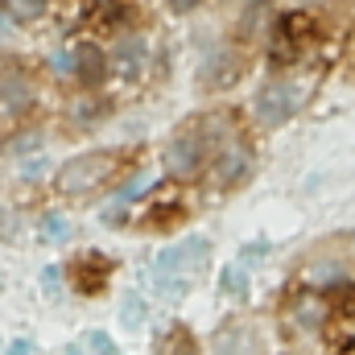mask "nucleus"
<instances>
[{"mask_svg": "<svg viewBox=\"0 0 355 355\" xmlns=\"http://www.w3.org/2000/svg\"><path fill=\"white\" fill-rule=\"evenodd\" d=\"M215 355H252V335H248L244 327L223 331V335L215 339Z\"/></svg>", "mask_w": 355, "mask_h": 355, "instance_id": "nucleus-13", "label": "nucleus"}, {"mask_svg": "<svg viewBox=\"0 0 355 355\" xmlns=\"http://www.w3.org/2000/svg\"><path fill=\"white\" fill-rule=\"evenodd\" d=\"M87 347H91V352H99V355H116V343H112L103 331H91V335H87Z\"/></svg>", "mask_w": 355, "mask_h": 355, "instance_id": "nucleus-18", "label": "nucleus"}, {"mask_svg": "<svg viewBox=\"0 0 355 355\" xmlns=\"http://www.w3.org/2000/svg\"><path fill=\"white\" fill-rule=\"evenodd\" d=\"M211 120H190V124H182L174 132V141H170V149H166V166H170V174L178 178H194L198 174V166L207 162V153H211Z\"/></svg>", "mask_w": 355, "mask_h": 355, "instance_id": "nucleus-4", "label": "nucleus"}, {"mask_svg": "<svg viewBox=\"0 0 355 355\" xmlns=\"http://www.w3.org/2000/svg\"><path fill=\"white\" fill-rule=\"evenodd\" d=\"M0 8H4V0H0Z\"/></svg>", "mask_w": 355, "mask_h": 355, "instance_id": "nucleus-24", "label": "nucleus"}, {"mask_svg": "<svg viewBox=\"0 0 355 355\" xmlns=\"http://www.w3.org/2000/svg\"><path fill=\"white\" fill-rule=\"evenodd\" d=\"M42 285L54 293V289H58V268H46V272H42Z\"/></svg>", "mask_w": 355, "mask_h": 355, "instance_id": "nucleus-21", "label": "nucleus"}, {"mask_svg": "<svg viewBox=\"0 0 355 355\" xmlns=\"http://www.w3.org/2000/svg\"><path fill=\"white\" fill-rule=\"evenodd\" d=\"M124 162H128L124 149H91V153L71 157V162L58 170L54 186H58V194H91V190L107 186L112 178L120 174Z\"/></svg>", "mask_w": 355, "mask_h": 355, "instance_id": "nucleus-2", "label": "nucleus"}, {"mask_svg": "<svg viewBox=\"0 0 355 355\" xmlns=\"http://www.w3.org/2000/svg\"><path fill=\"white\" fill-rule=\"evenodd\" d=\"M120 322H124L128 331H137V327L145 322V302H141L137 293H128V297H124V306H120Z\"/></svg>", "mask_w": 355, "mask_h": 355, "instance_id": "nucleus-15", "label": "nucleus"}, {"mask_svg": "<svg viewBox=\"0 0 355 355\" xmlns=\"http://www.w3.org/2000/svg\"><path fill=\"white\" fill-rule=\"evenodd\" d=\"M310 33H314V21H310V12H281L277 21H272V29H268V42H265V58L272 71H281V67H293L297 58H302V46L310 42Z\"/></svg>", "mask_w": 355, "mask_h": 355, "instance_id": "nucleus-3", "label": "nucleus"}, {"mask_svg": "<svg viewBox=\"0 0 355 355\" xmlns=\"http://www.w3.org/2000/svg\"><path fill=\"white\" fill-rule=\"evenodd\" d=\"M297 103H302V91L293 87V83H285V79H272V83H265V87L257 91L252 112H257L261 128H281L297 112Z\"/></svg>", "mask_w": 355, "mask_h": 355, "instance_id": "nucleus-5", "label": "nucleus"}, {"mask_svg": "<svg viewBox=\"0 0 355 355\" xmlns=\"http://www.w3.org/2000/svg\"><path fill=\"white\" fill-rule=\"evenodd\" d=\"M42 236H46L50 244H62V240L71 236V223H67L62 215H46V219H42Z\"/></svg>", "mask_w": 355, "mask_h": 355, "instance_id": "nucleus-16", "label": "nucleus"}, {"mask_svg": "<svg viewBox=\"0 0 355 355\" xmlns=\"http://www.w3.org/2000/svg\"><path fill=\"white\" fill-rule=\"evenodd\" d=\"M170 8H174L178 17H186V12H194V8H198V0H170Z\"/></svg>", "mask_w": 355, "mask_h": 355, "instance_id": "nucleus-20", "label": "nucleus"}, {"mask_svg": "<svg viewBox=\"0 0 355 355\" xmlns=\"http://www.w3.org/2000/svg\"><path fill=\"white\" fill-rule=\"evenodd\" d=\"M103 281H107V261H103V257H83V261H75V289H79V293L103 289Z\"/></svg>", "mask_w": 355, "mask_h": 355, "instance_id": "nucleus-11", "label": "nucleus"}, {"mask_svg": "<svg viewBox=\"0 0 355 355\" xmlns=\"http://www.w3.org/2000/svg\"><path fill=\"white\" fill-rule=\"evenodd\" d=\"M207 261H211V244L202 236L182 240V244H170V248L157 252V261L149 268V281H153V289L166 302H182L190 293V285L198 281V272H202Z\"/></svg>", "mask_w": 355, "mask_h": 355, "instance_id": "nucleus-1", "label": "nucleus"}, {"mask_svg": "<svg viewBox=\"0 0 355 355\" xmlns=\"http://www.w3.org/2000/svg\"><path fill=\"white\" fill-rule=\"evenodd\" d=\"M8 355H33V347H29V343H25V339H17V343H12V347H8Z\"/></svg>", "mask_w": 355, "mask_h": 355, "instance_id": "nucleus-23", "label": "nucleus"}, {"mask_svg": "<svg viewBox=\"0 0 355 355\" xmlns=\"http://www.w3.org/2000/svg\"><path fill=\"white\" fill-rule=\"evenodd\" d=\"M268 8H272V0H248L244 4V12H240V21H236V42H257L261 37V21L268 17Z\"/></svg>", "mask_w": 355, "mask_h": 355, "instance_id": "nucleus-10", "label": "nucleus"}, {"mask_svg": "<svg viewBox=\"0 0 355 355\" xmlns=\"http://www.w3.org/2000/svg\"><path fill=\"white\" fill-rule=\"evenodd\" d=\"M219 289H223L227 297L244 302V297H248V272H244V265H227V268H223V277H219Z\"/></svg>", "mask_w": 355, "mask_h": 355, "instance_id": "nucleus-14", "label": "nucleus"}, {"mask_svg": "<svg viewBox=\"0 0 355 355\" xmlns=\"http://www.w3.org/2000/svg\"><path fill=\"white\" fill-rule=\"evenodd\" d=\"M240 71H244V58H240L236 50H215V54L202 62L198 83H202L207 91H223V87H232V83L240 79Z\"/></svg>", "mask_w": 355, "mask_h": 355, "instance_id": "nucleus-6", "label": "nucleus"}, {"mask_svg": "<svg viewBox=\"0 0 355 355\" xmlns=\"http://www.w3.org/2000/svg\"><path fill=\"white\" fill-rule=\"evenodd\" d=\"M12 4H17L21 17H42L46 12V0H12Z\"/></svg>", "mask_w": 355, "mask_h": 355, "instance_id": "nucleus-19", "label": "nucleus"}, {"mask_svg": "<svg viewBox=\"0 0 355 355\" xmlns=\"http://www.w3.org/2000/svg\"><path fill=\"white\" fill-rule=\"evenodd\" d=\"M107 54L95 46V42H79L75 50H71V75L83 83V87H99L103 79H107Z\"/></svg>", "mask_w": 355, "mask_h": 355, "instance_id": "nucleus-7", "label": "nucleus"}, {"mask_svg": "<svg viewBox=\"0 0 355 355\" xmlns=\"http://www.w3.org/2000/svg\"><path fill=\"white\" fill-rule=\"evenodd\" d=\"M248 170H252V157H248L244 149H232V153H223V157H219V166H215V174H219V182H223V186H236V182H244V178H248Z\"/></svg>", "mask_w": 355, "mask_h": 355, "instance_id": "nucleus-12", "label": "nucleus"}, {"mask_svg": "<svg viewBox=\"0 0 355 355\" xmlns=\"http://www.w3.org/2000/svg\"><path fill=\"white\" fill-rule=\"evenodd\" d=\"M265 252H268L265 240H261V244H248V248H244V261H252V257H265Z\"/></svg>", "mask_w": 355, "mask_h": 355, "instance_id": "nucleus-22", "label": "nucleus"}, {"mask_svg": "<svg viewBox=\"0 0 355 355\" xmlns=\"http://www.w3.org/2000/svg\"><path fill=\"white\" fill-rule=\"evenodd\" d=\"M145 58H149V50H145L141 37H124V42L112 50V67H116L124 79H137V75L145 71Z\"/></svg>", "mask_w": 355, "mask_h": 355, "instance_id": "nucleus-9", "label": "nucleus"}, {"mask_svg": "<svg viewBox=\"0 0 355 355\" xmlns=\"http://www.w3.org/2000/svg\"><path fill=\"white\" fill-rule=\"evenodd\" d=\"M33 103V87H29V75L21 71H0V112H25Z\"/></svg>", "mask_w": 355, "mask_h": 355, "instance_id": "nucleus-8", "label": "nucleus"}, {"mask_svg": "<svg viewBox=\"0 0 355 355\" xmlns=\"http://www.w3.org/2000/svg\"><path fill=\"white\" fill-rule=\"evenodd\" d=\"M141 190H149V178H137V182H128V186H124V190L116 194V207H124V202H132V198H137Z\"/></svg>", "mask_w": 355, "mask_h": 355, "instance_id": "nucleus-17", "label": "nucleus"}]
</instances>
